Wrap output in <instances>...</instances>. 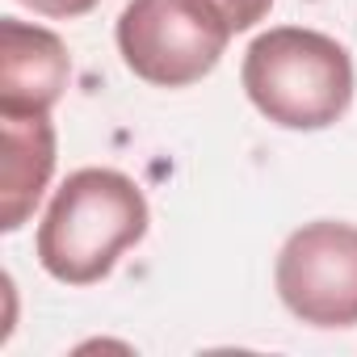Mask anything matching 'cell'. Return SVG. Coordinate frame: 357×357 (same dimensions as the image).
Masks as SVG:
<instances>
[{
	"instance_id": "6da1fadb",
	"label": "cell",
	"mask_w": 357,
	"mask_h": 357,
	"mask_svg": "<svg viewBox=\"0 0 357 357\" xmlns=\"http://www.w3.org/2000/svg\"><path fill=\"white\" fill-rule=\"evenodd\" d=\"M147 198L118 168H76L38 223V265L63 286H93L147 236Z\"/></svg>"
},
{
	"instance_id": "7a4b0ae2",
	"label": "cell",
	"mask_w": 357,
	"mask_h": 357,
	"mask_svg": "<svg viewBox=\"0 0 357 357\" xmlns=\"http://www.w3.org/2000/svg\"><path fill=\"white\" fill-rule=\"evenodd\" d=\"M240 84L273 126L328 130L353 105V59L319 30L273 26L244 51Z\"/></svg>"
},
{
	"instance_id": "3957f363",
	"label": "cell",
	"mask_w": 357,
	"mask_h": 357,
	"mask_svg": "<svg viewBox=\"0 0 357 357\" xmlns=\"http://www.w3.org/2000/svg\"><path fill=\"white\" fill-rule=\"evenodd\" d=\"M231 34L215 0H126L114 26L122 63L155 89H185L211 76Z\"/></svg>"
},
{
	"instance_id": "277c9868",
	"label": "cell",
	"mask_w": 357,
	"mask_h": 357,
	"mask_svg": "<svg viewBox=\"0 0 357 357\" xmlns=\"http://www.w3.org/2000/svg\"><path fill=\"white\" fill-rule=\"evenodd\" d=\"M273 286L286 311L311 328L357 324V227L315 219L290 231L278 252Z\"/></svg>"
},
{
	"instance_id": "5b68a950",
	"label": "cell",
	"mask_w": 357,
	"mask_h": 357,
	"mask_svg": "<svg viewBox=\"0 0 357 357\" xmlns=\"http://www.w3.org/2000/svg\"><path fill=\"white\" fill-rule=\"evenodd\" d=\"M68 76L72 59L55 30L22 17L0 22V114H51Z\"/></svg>"
},
{
	"instance_id": "8992f818",
	"label": "cell",
	"mask_w": 357,
	"mask_h": 357,
	"mask_svg": "<svg viewBox=\"0 0 357 357\" xmlns=\"http://www.w3.org/2000/svg\"><path fill=\"white\" fill-rule=\"evenodd\" d=\"M5 126V168H0V227L17 231L43 202L55 172L51 114H0Z\"/></svg>"
},
{
	"instance_id": "52a82bcc",
	"label": "cell",
	"mask_w": 357,
	"mask_h": 357,
	"mask_svg": "<svg viewBox=\"0 0 357 357\" xmlns=\"http://www.w3.org/2000/svg\"><path fill=\"white\" fill-rule=\"evenodd\" d=\"M215 5H219V13L231 22V30L244 34V30H252V26L273 9V0H215Z\"/></svg>"
},
{
	"instance_id": "ba28073f",
	"label": "cell",
	"mask_w": 357,
	"mask_h": 357,
	"mask_svg": "<svg viewBox=\"0 0 357 357\" xmlns=\"http://www.w3.org/2000/svg\"><path fill=\"white\" fill-rule=\"evenodd\" d=\"M22 5L34 9V13H43V17H55V22H72V17L93 13L101 0H22Z\"/></svg>"
}]
</instances>
